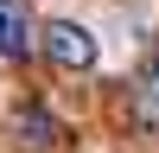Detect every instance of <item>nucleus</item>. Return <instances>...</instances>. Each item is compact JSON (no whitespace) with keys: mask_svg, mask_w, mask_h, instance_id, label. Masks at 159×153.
Instances as JSON below:
<instances>
[{"mask_svg":"<svg viewBox=\"0 0 159 153\" xmlns=\"http://www.w3.org/2000/svg\"><path fill=\"white\" fill-rule=\"evenodd\" d=\"M45 51H51V64H64V70H89V64H96V38H89L83 26H70V19H51L45 26Z\"/></svg>","mask_w":159,"mask_h":153,"instance_id":"obj_1","label":"nucleus"},{"mask_svg":"<svg viewBox=\"0 0 159 153\" xmlns=\"http://www.w3.org/2000/svg\"><path fill=\"white\" fill-rule=\"evenodd\" d=\"M32 45V26H25V7L19 0H0V58H19Z\"/></svg>","mask_w":159,"mask_h":153,"instance_id":"obj_2","label":"nucleus"}]
</instances>
